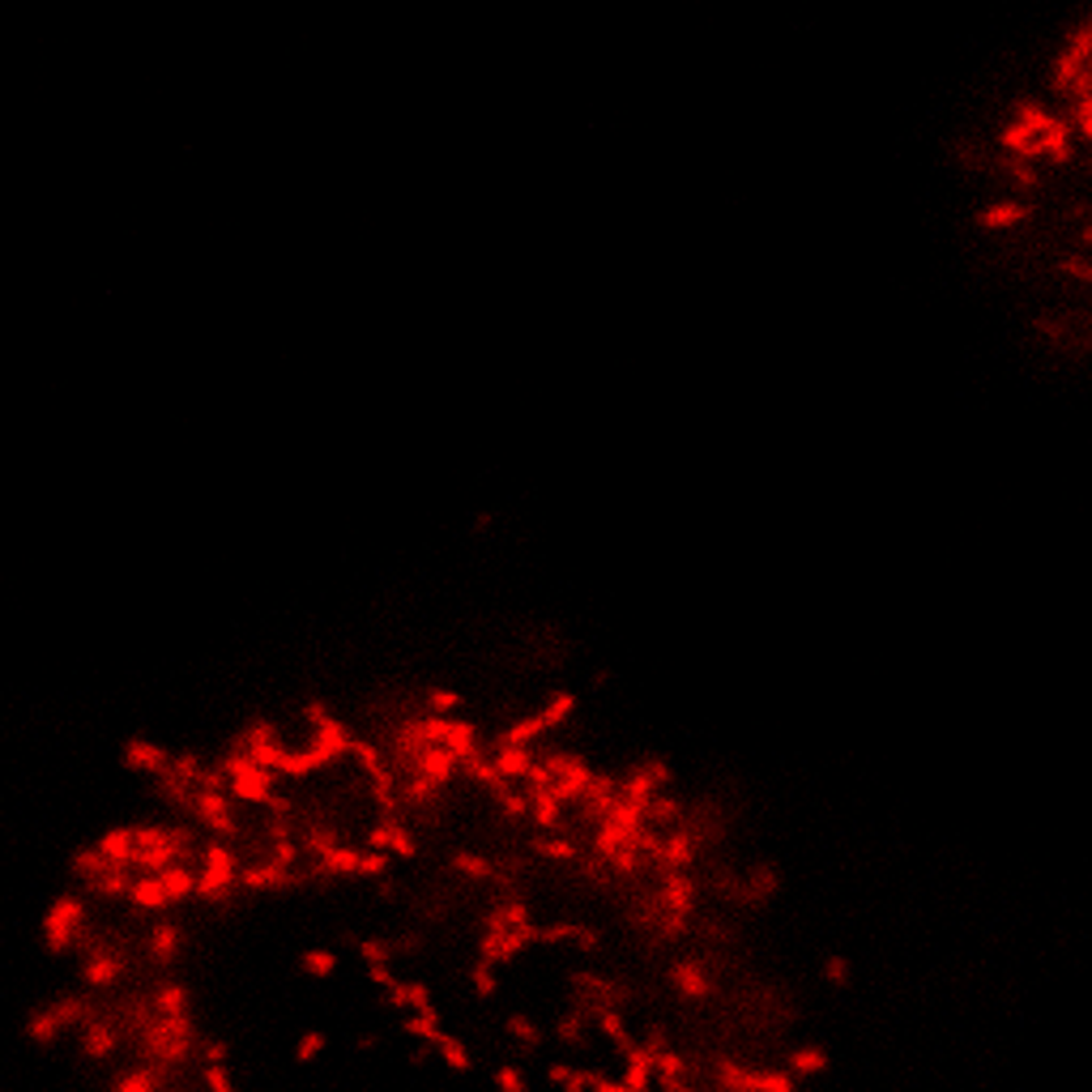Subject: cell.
I'll return each instance as SVG.
<instances>
[{
  "label": "cell",
  "mask_w": 1092,
  "mask_h": 1092,
  "mask_svg": "<svg viewBox=\"0 0 1092 1092\" xmlns=\"http://www.w3.org/2000/svg\"><path fill=\"white\" fill-rule=\"evenodd\" d=\"M81 1050H86V1059H111L120 1050V1028L108 1025V1020H94V1025H86Z\"/></svg>",
  "instance_id": "d6986e66"
},
{
  "label": "cell",
  "mask_w": 1092,
  "mask_h": 1092,
  "mask_svg": "<svg viewBox=\"0 0 1092 1092\" xmlns=\"http://www.w3.org/2000/svg\"><path fill=\"white\" fill-rule=\"evenodd\" d=\"M436 1050H440V1059H444V1067H449V1071H469V1067H474V1059H469V1050H465L457 1037H449V1032H440Z\"/></svg>",
  "instance_id": "8d00e7d4"
},
{
  "label": "cell",
  "mask_w": 1092,
  "mask_h": 1092,
  "mask_svg": "<svg viewBox=\"0 0 1092 1092\" xmlns=\"http://www.w3.org/2000/svg\"><path fill=\"white\" fill-rule=\"evenodd\" d=\"M222 772H227V790L231 798H240V803H252V807H265L269 798H274V772L261 768L256 760L248 756L243 747H235L222 756Z\"/></svg>",
  "instance_id": "277c9868"
},
{
  "label": "cell",
  "mask_w": 1092,
  "mask_h": 1092,
  "mask_svg": "<svg viewBox=\"0 0 1092 1092\" xmlns=\"http://www.w3.org/2000/svg\"><path fill=\"white\" fill-rule=\"evenodd\" d=\"M162 888H167L171 905H180V900L197 896V875L188 871V866H167V871H162Z\"/></svg>",
  "instance_id": "1f68e13d"
},
{
  "label": "cell",
  "mask_w": 1092,
  "mask_h": 1092,
  "mask_svg": "<svg viewBox=\"0 0 1092 1092\" xmlns=\"http://www.w3.org/2000/svg\"><path fill=\"white\" fill-rule=\"evenodd\" d=\"M496 1084H500V1092H525V1079H521V1071H516L512 1063H503L496 1071Z\"/></svg>",
  "instance_id": "681fc988"
},
{
  "label": "cell",
  "mask_w": 1092,
  "mask_h": 1092,
  "mask_svg": "<svg viewBox=\"0 0 1092 1092\" xmlns=\"http://www.w3.org/2000/svg\"><path fill=\"white\" fill-rule=\"evenodd\" d=\"M384 871H389V858H384L380 850H368L359 858V875H384Z\"/></svg>",
  "instance_id": "f907efd6"
},
{
  "label": "cell",
  "mask_w": 1092,
  "mask_h": 1092,
  "mask_svg": "<svg viewBox=\"0 0 1092 1092\" xmlns=\"http://www.w3.org/2000/svg\"><path fill=\"white\" fill-rule=\"evenodd\" d=\"M449 866H453L457 875L474 879V884H487V879H496V866H491L483 853H474V850H449Z\"/></svg>",
  "instance_id": "cb8c5ba5"
},
{
  "label": "cell",
  "mask_w": 1092,
  "mask_h": 1092,
  "mask_svg": "<svg viewBox=\"0 0 1092 1092\" xmlns=\"http://www.w3.org/2000/svg\"><path fill=\"white\" fill-rule=\"evenodd\" d=\"M193 811H197V819H201L205 832H209L214 841H227V845H231L235 837H240V819H235L231 798L222 794V790H214V785H201V790H197Z\"/></svg>",
  "instance_id": "52a82bcc"
},
{
  "label": "cell",
  "mask_w": 1092,
  "mask_h": 1092,
  "mask_svg": "<svg viewBox=\"0 0 1092 1092\" xmlns=\"http://www.w3.org/2000/svg\"><path fill=\"white\" fill-rule=\"evenodd\" d=\"M175 952H180V926L158 922L154 931H150V956H154L158 965H167V960H175Z\"/></svg>",
  "instance_id": "4dcf8cb0"
},
{
  "label": "cell",
  "mask_w": 1092,
  "mask_h": 1092,
  "mask_svg": "<svg viewBox=\"0 0 1092 1092\" xmlns=\"http://www.w3.org/2000/svg\"><path fill=\"white\" fill-rule=\"evenodd\" d=\"M550 1084L563 1088V1092H590L593 1088V1071H581V1067H568V1063H550Z\"/></svg>",
  "instance_id": "d6a6232c"
},
{
  "label": "cell",
  "mask_w": 1092,
  "mask_h": 1092,
  "mask_svg": "<svg viewBox=\"0 0 1092 1092\" xmlns=\"http://www.w3.org/2000/svg\"><path fill=\"white\" fill-rule=\"evenodd\" d=\"M500 798V807H503V815L512 819V824H525V819H530V794H516V790H503V794H496Z\"/></svg>",
  "instance_id": "60d3db41"
},
{
  "label": "cell",
  "mask_w": 1092,
  "mask_h": 1092,
  "mask_svg": "<svg viewBox=\"0 0 1092 1092\" xmlns=\"http://www.w3.org/2000/svg\"><path fill=\"white\" fill-rule=\"evenodd\" d=\"M350 756L359 760L368 777H389V772H393L389 751H384V747H375V743H368V738H350Z\"/></svg>",
  "instance_id": "ffe728a7"
},
{
  "label": "cell",
  "mask_w": 1092,
  "mask_h": 1092,
  "mask_svg": "<svg viewBox=\"0 0 1092 1092\" xmlns=\"http://www.w3.org/2000/svg\"><path fill=\"white\" fill-rule=\"evenodd\" d=\"M550 768H555V790L563 803H577V798L585 794V785L593 781V772L585 760L577 756H563V751H550Z\"/></svg>",
  "instance_id": "9c48e42d"
},
{
  "label": "cell",
  "mask_w": 1092,
  "mask_h": 1092,
  "mask_svg": "<svg viewBox=\"0 0 1092 1092\" xmlns=\"http://www.w3.org/2000/svg\"><path fill=\"white\" fill-rule=\"evenodd\" d=\"M538 939H546V943H581V947H593L597 939L585 931L581 922H550V926H538Z\"/></svg>",
  "instance_id": "4316f807"
},
{
  "label": "cell",
  "mask_w": 1092,
  "mask_h": 1092,
  "mask_svg": "<svg viewBox=\"0 0 1092 1092\" xmlns=\"http://www.w3.org/2000/svg\"><path fill=\"white\" fill-rule=\"evenodd\" d=\"M431 713H453V709H461V696H457V691H431Z\"/></svg>",
  "instance_id": "816d5d0a"
},
{
  "label": "cell",
  "mask_w": 1092,
  "mask_h": 1092,
  "mask_svg": "<svg viewBox=\"0 0 1092 1092\" xmlns=\"http://www.w3.org/2000/svg\"><path fill=\"white\" fill-rule=\"evenodd\" d=\"M555 1032H559L563 1041H572V1046H581V1041H585V1020H581V1016H563L559 1025H555Z\"/></svg>",
  "instance_id": "c3c4849f"
},
{
  "label": "cell",
  "mask_w": 1092,
  "mask_h": 1092,
  "mask_svg": "<svg viewBox=\"0 0 1092 1092\" xmlns=\"http://www.w3.org/2000/svg\"><path fill=\"white\" fill-rule=\"evenodd\" d=\"M359 956L375 969V965H389V960H393V947L384 943V939H363V943H359Z\"/></svg>",
  "instance_id": "7bdbcfd3"
},
{
  "label": "cell",
  "mask_w": 1092,
  "mask_h": 1092,
  "mask_svg": "<svg viewBox=\"0 0 1092 1092\" xmlns=\"http://www.w3.org/2000/svg\"><path fill=\"white\" fill-rule=\"evenodd\" d=\"M469 978H474V990L483 994V999H491V994L500 990V982H496V969H491V965H483V960H478V965H474V973H469Z\"/></svg>",
  "instance_id": "bcb514c9"
},
{
  "label": "cell",
  "mask_w": 1092,
  "mask_h": 1092,
  "mask_svg": "<svg viewBox=\"0 0 1092 1092\" xmlns=\"http://www.w3.org/2000/svg\"><path fill=\"white\" fill-rule=\"evenodd\" d=\"M534 760H538V756H534L530 747H500V751H496V764H500V772H503L508 781H525V777H530Z\"/></svg>",
  "instance_id": "d4e9b609"
},
{
  "label": "cell",
  "mask_w": 1092,
  "mask_h": 1092,
  "mask_svg": "<svg viewBox=\"0 0 1092 1092\" xmlns=\"http://www.w3.org/2000/svg\"><path fill=\"white\" fill-rule=\"evenodd\" d=\"M73 1025H94V1003L90 999H61V1003L43 1007V1012H34L26 1020V1037L43 1046V1041L61 1037V1032L73 1028Z\"/></svg>",
  "instance_id": "8992f818"
},
{
  "label": "cell",
  "mask_w": 1092,
  "mask_h": 1092,
  "mask_svg": "<svg viewBox=\"0 0 1092 1092\" xmlns=\"http://www.w3.org/2000/svg\"><path fill=\"white\" fill-rule=\"evenodd\" d=\"M368 841H371V850L393 853V858H415L418 853V841L402 828V819H380V824H371Z\"/></svg>",
  "instance_id": "8fae6325"
},
{
  "label": "cell",
  "mask_w": 1092,
  "mask_h": 1092,
  "mask_svg": "<svg viewBox=\"0 0 1092 1092\" xmlns=\"http://www.w3.org/2000/svg\"><path fill=\"white\" fill-rule=\"evenodd\" d=\"M572 709H577V700H572V696H555V700H550L546 709H543V721H546V725H563V721L572 718Z\"/></svg>",
  "instance_id": "f6af8a7d"
},
{
  "label": "cell",
  "mask_w": 1092,
  "mask_h": 1092,
  "mask_svg": "<svg viewBox=\"0 0 1092 1092\" xmlns=\"http://www.w3.org/2000/svg\"><path fill=\"white\" fill-rule=\"evenodd\" d=\"M530 943H538V926L525 922V926H512V931H487L483 943H478V960L483 965H503V960H512L516 952H525Z\"/></svg>",
  "instance_id": "ba28073f"
},
{
  "label": "cell",
  "mask_w": 1092,
  "mask_h": 1092,
  "mask_svg": "<svg viewBox=\"0 0 1092 1092\" xmlns=\"http://www.w3.org/2000/svg\"><path fill=\"white\" fill-rule=\"evenodd\" d=\"M534 853L543 862H577V841L572 837H563V832H546V837H538L534 841Z\"/></svg>",
  "instance_id": "484cf974"
},
{
  "label": "cell",
  "mask_w": 1092,
  "mask_h": 1092,
  "mask_svg": "<svg viewBox=\"0 0 1092 1092\" xmlns=\"http://www.w3.org/2000/svg\"><path fill=\"white\" fill-rule=\"evenodd\" d=\"M325 1050H328V1037L321 1028H312V1032H303V1037L295 1041V1063H316Z\"/></svg>",
  "instance_id": "ab89813d"
},
{
  "label": "cell",
  "mask_w": 1092,
  "mask_h": 1092,
  "mask_svg": "<svg viewBox=\"0 0 1092 1092\" xmlns=\"http://www.w3.org/2000/svg\"><path fill=\"white\" fill-rule=\"evenodd\" d=\"M99 858L108 862V866H120V871H133V862H137V832H133V828H111V832H103Z\"/></svg>",
  "instance_id": "7c38bea8"
},
{
  "label": "cell",
  "mask_w": 1092,
  "mask_h": 1092,
  "mask_svg": "<svg viewBox=\"0 0 1092 1092\" xmlns=\"http://www.w3.org/2000/svg\"><path fill=\"white\" fill-rule=\"evenodd\" d=\"M265 811H269V824H282V828H290V815H295V803H290L286 794H274L265 803Z\"/></svg>",
  "instance_id": "ee69618b"
},
{
  "label": "cell",
  "mask_w": 1092,
  "mask_h": 1092,
  "mask_svg": "<svg viewBox=\"0 0 1092 1092\" xmlns=\"http://www.w3.org/2000/svg\"><path fill=\"white\" fill-rule=\"evenodd\" d=\"M150 1007H154V1012H162V1016H184V1012H188V985H180V982H162L158 990H154V999H150Z\"/></svg>",
  "instance_id": "f546056e"
},
{
  "label": "cell",
  "mask_w": 1092,
  "mask_h": 1092,
  "mask_svg": "<svg viewBox=\"0 0 1092 1092\" xmlns=\"http://www.w3.org/2000/svg\"><path fill=\"white\" fill-rule=\"evenodd\" d=\"M128 900L141 909V913H158L171 905L167 888H162V875H137L133 879V892H128Z\"/></svg>",
  "instance_id": "e0dca14e"
},
{
  "label": "cell",
  "mask_w": 1092,
  "mask_h": 1092,
  "mask_svg": "<svg viewBox=\"0 0 1092 1092\" xmlns=\"http://www.w3.org/2000/svg\"><path fill=\"white\" fill-rule=\"evenodd\" d=\"M124 764L137 768V772H162L171 760H167V751H162V743H154V738H133V743L124 747Z\"/></svg>",
  "instance_id": "2e32d148"
},
{
  "label": "cell",
  "mask_w": 1092,
  "mask_h": 1092,
  "mask_svg": "<svg viewBox=\"0 0 1092 1092\" xmlns=\"http://www.w3.org/2000/svg\"><path fill=\"white\" fill-rule=\"evenodd\" d=\"M303 845H308V853H312V858H325V853H328V850H337L342 841H337V832L328 828V824H312V828H308V837H303Z\"/></svg>",
  "instance_id": "74e56055"
},
{
  "label": "cell",
  "mask_w": 1092,
  "mask_h": 1092,
  "mask_svg": "<svg viewBox=\"0 0 1092 1092\" xmlns=\"http://www.w3.org/2000/svg\"><path fill=\"white\" fill-rule=\"evenodd\" d=\"M406 1032H410V1037L431 1041V1046H436V1041H440V1012H436V1007H427V1012H410Z\"/></svg>",
  "instance_id": "d590c367"
},
{
  "label": "cell",
  "mask_w": 1092,
  "mask_h": 1092,
  "mask_svg": "<svg viewBox=\"0 0 1092 1092\" xmlns=\"http://www.w3.org/2000/svg\"><path fill=\"white\" fill-rule=\"evenodd\" d=\"M525 922H534V918H530V905H525L521 896H503L500 905L491 909L487 931H512V926H525Z\"/></svg>",
  "instance_id": "603a6c76"
},
{
  "label": "cell",
  "mask_w": 1092,
  "mask_h": 1092,
  "mask_svg": "<svg viewBox=\"0 0 1092 1092\" xmlns=\"http://www.w3.org/2000/svg\"><path fill=\"white\" fill-rule=\"evenodd\" d=\"M120 973H124V960L115 952H94L86 965H81V982L94 985V990H108V985L120 982Z\"/></svg>",
  "instance_id": "9a60e30c"
},
{
  "label": "cell",
  "mask_w": 1092,
  "mask_h": 1092,
  "mask_svg": "<svg viewBox=\"0 0 1092 1092\" xmlns=\"http://www.w3.org/2000/svg\"><path fill=\"white\" fill-rule=\"evenodd\" d=\"M546 730V721H543V713H534V718H521V721H512L508 730L500 734V747H534V738Z\"/></svg>",
  "instance_id": "f1b7e54d"
},
{
  "label": "cell",
  "mask_w": 1092,
  "mask_h": 1092,
  "mask_svg": "<svg viewBox=\"0 0 1092 1092\" xmlns=\"http://www.w3.org/2000/svg\"><path fill=\"white\" fill-rule=\"evenodd\" d=\"M402 798H406V807H418V811H436L440 790H436V785H427V781H418V777H406V781H402Z\"/></svg>",
  "instance_id": "836d02e7"
},
{
  "label": "cell",
  "mask_w": 1092,
  "mask_h": 1092,
  "mask_svg": "<svg viewBox=\"0 0 1092 1092\" xmlns=\"http://www.w3.org/2000/svg\"><path fill=\"white\" fill-rule=\"evenodd\" d=\"M530 824H538L543 832H563V798L555 785L530 794Z\"/></svg>",
  "instance_id": "4fadbf2b"
},
{
  "label": "cell",
  "mask_w": 1092,
  "mask_h": 1092,
  "mask_svg": "<svg viewBox=\"0 0 1092 1092\" xmlns=\"http://www.w3.org/2000/svg\"><path fill=\"white\" fill-rule=\"evenodd\" d=\"M303 969H308L312 978H333V973H337V956L328 952V947H308V952H303Z\"/></svg>",
  "instance_id": "f35d334b"
},
{
  "label": "cell",
  "mask_w": 1092,
  "mask_h": 1092,
  "mask_svg": "<svg viewBox=\"0 0 1092 1092\" xmlns=\"http://www.w3.org/2000/svg\"><path fill=\"white\" fill-rule=\"evenodd\" d=\"M590 1092H628V1088H624V1079H606L602 1071H593V1088Z\"/></svg>",
  "instance_id": "f5cc1de1"
},
{
  "label": "cell",
  "mask_w": 1092,
  "mask_h": 1092,
  "mask_svg": "<svg viewBox=\"0 0 1092 1092\" xmlns=\"http://www.w3.org/2000/svg\"><path fill=\"white\" fill-rule=\"evenodd\" d=\"M359 850H350V845H337V850H328L325 858H316V871L321 875H359Z\"/></svg>",
  "instance_id": "83f0119b"
},
{
  "label": "cell",
  "mask_w": 1092,
  "mask_h": 1092,
  "mask_svg": "<svg viewBox=\"0 0 1092 1092\" xmlns=\"http://www.w3.org/2000/svg\"><path fill=\"white\" fill-rule=\"evenodd\" d=\"M461 772L478 785V790H487V794H503V790H508V777H503L500 764H496V756H487V751H478L474 760H465Z\"/></svg>",
  "instance_id": "5bb4252c"
},
{
  "label": "cell",
  "mask_w": 1092,
  "mask_h": 1092,
  "mask_svg": "<svg viewBox=\"0 0 1092 1092\" xmlns=\"http://www.w3.org/2000/svg\"><path fill=\"white\" fill-rule=\"evenodd\" d=\"M111 1092H162V1071L158 1067H137V1071H128Z\"/></svg>",
  "instance_id": "e575fe53"
},
{
  "label": "cell",
  "mask_w": 1092,
  "mask_h": 1092,
  "mask_svg": "<svg viewBox=\"0 0 1092 1092\" xmlns=\"http://www.w3.org/2000/svg\"><path fill=\"white\" fill-rule=\"evenodd\" d=\"M201 871H197V896L209 900V905H218V900H227L235 888H240V853L231 850L227 841H209L201 845Z\"/></svg>",
  "instance_id": "3957f363"
},
{
  "label": "cell",
  "mask_w": 1092,
  "mask_h": 1092,
  "mask_svg": "<svg viewBox=\"0 0 1092 1092\" xmlns=\"http://www.w3.org/2000/svg\"><path fill=\"white\" fill-rule=\"evenodd\" d=\"M985 218L1092 325V26L1032 68L990 128Z\"/></svg>",
  "instance_id": "6da1fadb"
},
{
  "label": "cell",
  "mask_w": 1092,
  "mask_h": 1092,
  "mask_svg": "<svg viewBox=\"0 0 1092 1092\" xmlns=\"http://www.w3.org/2000/svg\"><path fill=\"white\" fill-rule=\"evenodd\" d=\"M508 1037L516 1041V1046H534V1041H538V1028H534L525 1016H512V1020H508Z\"/></svg>",
  "instance_id": "7dc6e473"
},
{
  "label": "cell",
  "mask_w": 1092,
  "mask_h": 1092,
  "mask_svg": "<svg viewBox=\"0 0 1092 1092\" xmlns=\"http://www.w3.org/2000/svg\"><path fill=\"white\" fill-rule=\"evenodd\" d=\"M86 935V900L77 892H65V896L52 900V909L43 913V943L52 947L56 956L73 952L77 939Z\"/></svg>",
  "instance_id": "5b68a950"
},
{
  "label": "cell",
  "mask_w": 1092,
  "mask_h": 1092,
  "mask_svg": "<svg viewBox=\"0 0 1092 1092\" xmlns=\"http://www.w3.org/2000/svg\"><path fill=\"white\" fill-rule=\"evenodd\" d=\"M265 858L278 862V866H286V871H295V866H299V841L290 837V828L269 824V853H265Z\"/></svg>",
  "instance_id": "44dd1931"
},
{
  "label": "cell",
  "mask_w": 1092,
  "mask_h": 1092,
  "mask_svg": "<svg viewBox=\"0 0 1092 1092\" xmlns=\"http://www.w3.org/2000/svg\"><path fill=\"white\" fill-rule=\"evenodd\" d=\"M384 994H389V1003L393 1007H410V1012H427L431 1007V990L427 985H418V982H389L384 985Z\"/></svg>",
  "instance_id": "7402d4cb"
},
{
  "label": "cell",
  "mask_w": 1092,
  "mask_h": 1092,
  "mask_svg": "<svg viewBox=\"0 0 1092 1092\" xmlns=\"http://www.w3.org/2000/svg\"><path fill=\"white\" fill-rule=\"evenodd\" d=\"M201 1079L209 1092H235L231 1075H227V1063H201Z\"/></svg>",
  "instance_id": "b9f144b4"
},
{
  "label": "cell",
  "mask_w": 1092,
  "mask_h": 1092,
  "mask_svg": "<svg viewBox=\"0 0 1092 1092\" xmlns=\"http://www.w3.org/2000/svg\"><path fill=\"white\" fill-rule=\"evenodd\" d=\"M137 871L141 875H162L167 866H180V858L188 850H197L193 832L188 828H154V824H137ZM201 853V850H197Z\"/></svg>",
  "instance_id": "7a4b0ae2"
},
{
  "label": "cell",
  "mask_w": 1092,
  "mask_h": 1092,
  "mask_svg": "<svg viewBox=\"0 0 1092 1092\" xmlns=\"http://www.w3.org/2000/svg\"><path fill=\"white\" fill-rule=\"evenodd\" d=\"M295 884V871H286V866H278V862H248V866H240V888L243 892H282V888H290Z\"/></svg>",
  "instance_id": "30bf717a"
},
{
  "label": "cell",
  "mask_w": 1092,
  "mask_h": 1092,
  "mask_svg": "<svg viewBox=\"0 0 1092 1092\" xmlns=\"http://www.w3.org/2000/svg\"><path fill=\"white\" fill-rule=\"evenodd\" d=\"M133 871H120V866H108L103 862V871L99 875H90L86 879V888L94 892V896H108V900H120V896H128V892H133Z\"/></svg>",
  "instance_id": "ac0fdd59"
}]
</instances>
